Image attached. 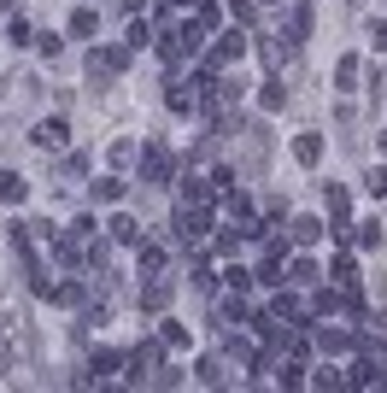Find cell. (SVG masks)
Wrapping results in <instances>:
<instances>
[{
    "label": "cell",
    "mask_w": 387,
    "mask_h": 393,
    "mask_svg": "<svg viewBox=\"0 0 387 393\" xmlns=\"http://www.w3.org/2000/svg\"><path fill=\"white\" fill-rule=\"evenodd\" d=\"M88 71H94V76H117V71H124V47H94V53H88Z\"/></svg>",
    "instance_id": "4"
},
{
    "label": "cell",
    "mask_w": 387,
    "mask_h": 393,
    "mask_svg": "<svg viewBox=\"0 0 387 393\" xmlns=\"http://www.w3.org/2000/svg\"><path fill=\"white\" fill-rule=\"evenodd\" d=\"M112 364H117V352H94V358H88L94 375H112Z\"/></svg>",
    "instance_id": "26"
},
{
    "label": "cell",
    "mask_w": 387,
    "mask_h": 393,
    "mask_svg": "<svg viewBox=\"0 0 387 393\" xmlns=\"http://www.w3.org/2000/svg\"><path fill=\"white\" fill-rule=\"evenodd\" d=\"M112 241H124V247H136V241H141V223H136V218H112Z\"/></svg>",
    "instance_id": "11"
},
{
    "label": "cell",
    "mask_w": 387,
    "mask_h": 393,
    "mask_svg": "<svg viewBox=\"0 0 387 393\" xmlns=\"http://www.w3.org/2000/svg\"><path fill=\"white\" fill-rule=\"evenodd\" d=\"M194 375H199L206 387H223V364H217V358H199V364H194Z\"/></svg>",
    "instance_id": "12"
},
{
    "label": "cell",
    "mask_w": 387,
    "mask_h": 393,
    "mask_svg": "<svg viewBox=\"0 0 387 393\" xmlns=\"http://www.w3.org/2000/svg\"><path fill=\"white\" fill-rule=\"evenodd\" d=\"M317 235H323V223H317V218H299V223H294V241H299V247H311Z\"/></svg>",
    "instance_id": "13"
},
{
    "label": "cell",
    "mask_w": 387,
    "mask_h": 393,
    "mask_svg": "<svg viewBox=\"0 0 387 393\" xmlns=\"http://www.w3.org/2000/svg\"><path fill=\"white\" fill-rule=\"evenodd\" d=\"M352 76H358V59H341V65H334V83H341V88H352Z\"/></svg>",
    "instance_id": "21"
},
{
    "label": "cell",
    "mask_w": 387,
    "mask_h": 393,
    "mask_svg": "<svg viewBox=\"0 0 387 393\" xmlns=\"http://www.w3.org/2000/svg\"><path fill=\"white\" fill-rule=\"evenodd\" d=\"M141 176H147V188H159L164 176H171V153H164L159 141H153V147H147V153H141Z\"/></svg>",
    "instance_id": "3"
},
{
    "label": "cell",
    "mask_w": 387,
    "mask_h": 393,
    "mask_svg": "<svg viewBox=\"0 0 387 393\" xmlns=\"http://www.w3.org/2000/svg\"><path fill=\"white\" fill-rule=\"evenodd\" d=\"M288 282H317V265H311V258H294V276H288Z\"/></svg>",
    "instance_id": "22"
},
{
    "label": "cell",
    "mask_w": 387,
    "mask_h": 393,
    "mask_svg": "<svg viewBox=\"0 0 387 393\" xmlns=\"http://www.w3.org/2000/svg\"><path fill=\"white\" fill-rule=\"evenodd\" d=\"M282 100H288V88H282V83H276V76H270V83H264V106H270V112H276Z\"/></svg>",
    "instance_id": "23"
},
{
    "label": "cell",
    "mask_w": 387,
    "mask_h": 393,
    "mask_svg": "<svg viewBox=\"0 0 387 393\" xmlns=\"http://www.w3.org/2000/svg\"><path fill=\"white\" fill-rule=\"evenodd\" d=\"M334 282H341V288H358V270H352V258H334Z\"/></svg>",
    "instance_id": "16"
},
{
    "label": "cell",
    "mask_w": 387,
    "mask_h": 393,
    "mask_svg": "<svg viewBox=\"0 0 387 393\" xmlns=\"http://www.w3.org/2000/svg\"><path fill=\"white\" fill-rule=\"evenodd\" d=\"M112 265V247H106V241H94V247H88V270H106Z\"/></svg>",
    "instance_id": "18"
},
{
    "label": "cell",
    "mask_w": 387,
    "mask_h": 393,
    "mask_svg": "<svg viewBox=\"0 0 387 393\" xmlns=\"http://www.w3.org/2000/svg\"><path fill=\"white\" fill-rule=\"evenodd\" d=\"M346 206H352V200H346V188H329V223H334V241L346 235Z\"/></svg>",
    "instance_id": "6"
},
{
    "label": "cell",
    "mask_w": 387,
    "mask_h": 393,
    "mask_svg": "<svg viewBox=\"0 0 387 393\" xmlns=\"http://www.w3.org/2000/svg\"><path fill=\"white\" fill-rule=\"evenodd\" d=\"M176 6H199V0H176Z\"/></svg>",
    "instance_id": "28"
},
{
    "label": "cell",
    "mask_w": 387,
    "mask_h": 393,
    "mask_svg": "<svg viewBox=\"0 0 387 393\" xmlns=\"http://www.w3.org/2000/svg\"><path fill=\"white\" fill-rule=\"evenodd\" d=\"M71 29H77V36H94V29H100V12H94V6H82L77 18H71Z\"/></svg>",
    "instance_id": "14"
},
{
    "label": "cell",
    "mask_w": 387,
    "mask_h": 393,
    "mask_svg": "<svg viewBox=\"0 0 387 393\" xmlns=\"http://www.w3.org/2000/svg\"><path fill=\"white\" fill-rule=\"evenodd\" d=\"M294 159L299 165H317V159H323V141L317 135H294Z\"/></svg>",
    "instance_id": "9"
},
{
    "label": "cell",
    "mask_w": 387,
    "mask_h": 393,
    "mask_svg": "<svg viewBox=\"0 0 387 393\" xmlns=\"http://www.w3.org/2000/svg\"><path fill=\"white\" fill-rule=\"evenodd\" d=\"M381 153H387V135H381Z\"/></svg>",
    "instance_id": "29"
},
{
    "label": "cell",
    "mask_w": 387,
    "mask_h": 393,
    "mask_svg": "<svg viewBox=\"0 0 387 393\" xmlns=\"http://www.w3.org/2000/svg\"><path fill=\"white\" fill-rule=\"evenodd\" d=\"M141 276H164V253L159 247H141Z\"/></svg>",
    "instance_id": "15"
},
{
    "label": "cell",
    "mask_w": 387,
    "mask_h": 393,
    "mask_svg": "<svg viewBox=\"0 0 387 393\" xmlns=\"http://www.w3.org/2000/svg\"><path fill=\"white\" fill-rule=\"evenodd\" d=\"M24 194H29V188H24V176H18V171H0V200H6V206H18Z\"/></svg>",
    "instance_id": "8"
},
{
    "label": "cell",
    "mask_w": 387,
    "mask_h": 393,
    "mask_svg": "<svg viewBox=\"0 0 387 393\" xmlns=\"http://www.w3.org/2000/svg\"><path fill=\"white\" fill-rule=\"evenodd\" d=\"M164 347L182 352V347H188V329H182V323H164Z\"/></svg>",
    "instance_id": "20"
},
{
    "label": "cell",
    "mask_w": 387,
    "mask_h": 393,
    "mask_svg": "<svg viewBox=\"0 0 387 393\" xmlns=\"http://www.w3.org/2000/svg\"><path fill=\"white\" fill-rule=\"evenodd\" d=\"M317 340H323V347H329V352H346V347H352V335H341V329H323V335H317Z\"/></svg>",
    "instance_id": "19"
},
{
    "label": "cell",
    "mask_w": 387,
    "mask_h": 393,
    "mask_svg": "<svg viewBox=\"0 0 387 393\" xmlns=\"http://www.w3.org/2000/svg\"><path fill=\"white\" fill-rule=\"evenodd\" d=\"M159 364H164V347H136L129 352V382H159Z\"/></svg>",
    "instance_id": "2"
},
{
    "label": "cell",
    "mask_w": 387,
    "mask_h": 393,
    "mask_svg": "<svg viewBox=\"0 0 387 393\" xmlns=\"http://www.w3.org/2000/svg\"><path fill=\"white\" fill-rule=\"evenodd\" d=\"M276 382H282V387H299V364H288V358H282V364H276Z\"/></svg>",
    "instance_id": "25"
},
{
    "label": "cell",
    "mask_w": 387,
    "mask_h": 393,
    "mask_svg": "<svg viewBox=\"0 0 387 393\" xmlns=\"http://www.w3.org/2000/svg\"><path fill=\"white\" fill-rule=\"evenodd\" d=\"M94 200H100V206H117V200H124V182H117V176H100V182H94Z\"/></svg>",
    "instance_id": "10"
},
{
    "label": "cell",
    "mask_w": 387,
    "mask_h": 393,
    "mask_svg": "<svg viewBox=\"0 0 387 393\" xmlns=\"http://www.w3.org/2000/svg\"><path fill=\"white\" fill-rule=\"evenodd\" d=\"M176 229H182V241H206V229H211V211L199 206V200H188L176 211Z\"/></svg>",
    "instance_id": "1"
},
{
    "label": "cell",
    "mask_w": 387,
    "mask_h": 393,
    "mask_svg": "<svg viewBox=\"0 0 387 393\" xmlns=\"http://www.w3.org/2000/svg\"><path fill=\"white\" fill-rule=\"evenodd\" d=\"M364 182H369V194H376V200H381V194H387V165H381V171H369Z\"/></svg>",
    "instance_id": "27"
},
{
    "label": "cell",
    "mask_w": 387,
    "mask_h": 393,
    "mask_svg": "<svg viewBox=\"0 0 387 393\" xmlns=\"http://www.w3.org/2000/svg\"><path fill=\"white\" fill-rule=\"evenodd\" d=\"M317 311H346V300L334 288H323V293H317Z\"/></svg>",
    "instance_id": "24"
},
{
    "label": "cell",
    "mask_w": 387,
    "mask_h": 393,
    "mask_svg": "<svg viewBox=\"0 0 387 393\" xmlns=\"http://www.w3.org/2000/svg\"><path fill=\"white\" fill-rule=\"evenodd\" d=\"M358 247H364V253L381 247V223H358Z\"/></svg>",
    "instance_id": "17"
},
{
    "label": "cell",
    "mask_w": 387,
    "mask_h": 393,
    "mask_svg": "<svg viewBox=\"0 0 387 393\" xmlns=\"http://www.w3.org/2000/svg\"><path fill=\"white\" fill-rule=\"evenodd\" d=\"M65 135H71V129H65L59 118H47V124L36 129V147H47V153H59V147H65Z\"/></svg>",
    "instance_id": "7"
},
{
    "label": "cell",
    "mask_w": 387,
    "mask_h": 393,
    "mask_svg": "<svg viewBox=\"0 0 387 393\" xmlns=\"http://www.w3.org/2000/svg\"><path fill=\"white\" fill-rule=\"evenodd\" d=\"M171 293H176V288L164 282V276H153V282L141 288V311H164V305H171Z\"/></svg>",
    "instance_id": "5"
}]
</instances>
